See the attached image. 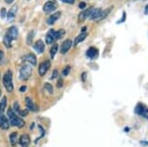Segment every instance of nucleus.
I'll return each instance as SVG.
<instances>
[{
  "label": "nucleus",
  "instance_id": "nucleus-1",
  "mask_svg": "<svg viewBox=\"0 0 148 147\" xmlns=\"http://www.w3.org/2000/svg\"><path fill=\"white\" fill-rule=\"evenodd\" d=\"M18 35H19V30L17 27L13 26V27L9 28L8 31L6 32L5 36H4V39H3V42L7 49H10L12 42H13L14 40L17 39Z\"/></svg>",
  "mask_w": 148,
  "mask_h": 147
},
{
  "label": "nucleus",
  "instance_id": "nucleus-2",
  "mask_svg": "<svg viewBox=\"0 0 148 147\" xmlns=\"http://www.w3.org/2000/svg\"><path fill=\"white\" fill-rule=\"evenodd\" d=\"M7 116H8V120H9V122L11 124V125L17 126L19 129L25 126L26 122H24V120L21 118L20 116H18L16 113H14V111L12 110L11 108H9L8 110H7Z\"/></svg>",
  "mask_w": 148,
  "mask_h": 147
},
{
  "label": "nucleus",
  "instance_id": "nucleus-3",
  "mask_svg": "<svg viewBox=\"0 0 148 147\" xmlns=\"http://www.w3.org/2000/svg\"><path fill=\"white\" fill-rule=\"evenodd\" d=\"M112 8H108L106 10H102L101 8H94V11L92 12L91 16H90V19L92 21H96V22H99V21L103 20L108 16L109 12L111 11Z\"/></svg>",
  "mask_w": 148,
  "mask_h": 147
},
{
  "label": "nucleus",
  "instance_id": "nucleus-4",
  "mask_svg": "<svg viewBox=\"0 0 148 147\" xmlns=\"http://www.w3.org/2000/svg\"><path fill=\"white\" fill-rule=\"evenodd\" d=\"M3 85L7 90V92H12L14 89L13 82H12V71L7 70L3 76Z\"/></svg>",
  "mask_w": 148,
  "mask_h": 147
},
{
  "label": "nucleus",
  "instance_id": "nucleus-5",
  "mask_svg": "<svg viewBox=\"0 0 148 147\" xmlns=\"http://www.w3.org/2000/svg\"><path fill=\"white\" fill-rule=\"evenodd\" d=\"M32 75V66L30 64H24L20 69V79L28 80Z\"/></svg>",
  "mask_w": 148,
  "mask_h": 147
},
{
  "label": "nucleus",
  "instance_id": "nucleus-6",
  "mask_svg": "<svg viewBox=\"0 0 148 147\" xmlns=\"http://www.w3.org/2000/svg\"><path fill=\"white\" fill-rule=\"evenodd\" d=\"M93 11H94V7H89V8H87L86 10L81 12L79 14V16H78V22L82 23V22H84L87 18H90Z\"/></svg>",
  "mask_w": 148,
  "mask_h": 147
},
{
  "label": "nucleus",
  "instance_id": "nucleus-7",
  "mask_svg": "<svg viewBox=\"0 0 148 147\" xmlns=\"http://www.w3.org/2000/svg\"><path fill=\"white\" fill-rule=\"evenodd\" d=\"M49 67H51V61L47 60V59L45 61H42L39 66V69H38L40 76H44V75L47 72V70L49 69Z\"/></svg>",
  "mask_w": 148,
  "mask_h": 147
},
{
  "label": "nucleus",
  "instance_id": "nucleus-8",
  "mask_svg": "<svg viewBox=\"0 0 148 147\" xmlns=\"http://www.w3.org/2000/svg\"><path fill=\"white\" fill-rule=\"evenodd\" d=\"M98 55H99V51L94 46L89 47L87 49V51H86V56L90 59H96L98 57Z\"/></svg>",
  "mask_w": 148,
  "mask_h": 147
},
{
  "label": "nucleus",
  "instance_id": "nucleus-9",
  "mask_svg": "<svg viewBox=\"0 0 148 147\" xmlns=\"http://www.w3.org/2000/svg\"><path fill=\"white\" fill-rule=\"evenodd\" d=\"M25 104L29 111H32V112H37V111H39V108H38V106L35 104V102L31 98H29V97H27V98L25 99Z\"/></svg>",
  "mask_w": 148,
  "mask_h": 147
},
{
  "label": "nucleus",
  "instance_id": "nucleus-10",
  "mask_svg": "<svg viewBox=\"0 0 148 147\" xmlns=\"http://www.w3.org/2000/svg\"><path fill=\"white\" fill-rule=\"evenodd\" d=\"M56 8H57V4L53 1H47L44 5V7H42V9H44V11L46 13H51V12L56 11Z\"/></svg>",
  "mask_w": 148,
  "mask_h": 147
},
{
  "label": "nucleus",
  "instance_id": "nucleus-11",
  "mask_svg": "<svg viewBox=\"0 0 148 147\" xmlns=\"http://www.w3.org/2000/svg\"><path fill=\"white\" fill-rule=\"evenodd\" d=\"M9 127H10V122H9V120L7 118V117L4 115H0V129L6 130Z\"/></svg>",
  "mask_w": 148,
  "mask_h": 147
},
{
  "label": "nucleus",
  "instance_id": "nucleus-12",
  "mask_svg": "<svg viewBox=\"0 0 148 147\" xmlns=\"http://www.w3.org/2000/svg\"><path fill=\"white\" fill-rule=\"evenodd\" d=\"M60 16H61V12L57 11V12H56V13L51 14V15L47 19V23L49 24V25H53V24L56 23L59 18H60Z\"/></svg>",
  "mask_w": 148,
  "mask_h": 147
},
{
  "label": "nucleus",
  "instance_id": "nucleus-13",
  "mask_svg": "<svg viewBox=\"0 0 148 147\" xmlns=\"http://www.w3.org/2000/svg\"><path fill=\"white\" fill-rule=\"evenodd\" d=\"M71 46H72V41L71 40H65V41L63 42V44H61V49H60V53L62 54H65L69 49H71Z\"/></svg>",
  "mask_w": 148,
  "mask_h": 147
},
{
  "label": "nucleus",
  "instance_id": "nucleus-14",
  "mask_svg": "<svg viewBox=\"0 0 148 147\" xmlns=\"http://www.w3.org/2000/svg\"><path fill=\"white\" fill-rule=\"evenodd\" d=\"M17 10H18V6L17 5H14L12 6V8L7 12V20L8 22H12L14 20V18L16 17V13H17Z\"/></svg>",
  "mask_w": 148,
  "mask_h": 147
},
{
  "label": "nucleus",
  "instance_id": "nucleus-15",
  "mask_svg": "<svg viewBox=\"0 0 148 147\" xmlns=\"http://www.w3.org/2000/svg\"><path fill=\"white\" fill-rule=\"evenodd\" d=\"M13 106H14V110H15V112L18 116H21V117H27L28 116V110H21L20 105H19L17 101L14 102Z\"/></svg>",
  "mask_w": 148,
  "mask_h": 147
},
{
  "label": "nucleus",
  "instance_id": "nucleus-16",
  "mask_svg": "<svg viewBox=\"0 0 148 147\" xmlns=\"http://www.w3.org/2000/svg\"><path fill=\"white\" fill-rule=\"evenodd\" d=\"M34 49H36L38 53H42L45 51V44L42 40L36 42V44H34Z\"/></svg>",
  "mask_w": 148,
  "mask_h": 147
},
{
  "label": "nucleus",
  "instance_id": "nucleus-17",
  "mask_svg": "<svg viewBox=\"0 0 148 147\" xmlns=\"http://www.w3.org/2000/svg\"><path fill=\"white\" fill-rule=\"evenodd\" d=\"M54 32L56 31L54 30H52L51 29L47 32V34L46 36V42H47V44H53L54 42Z\"/></svg>",
  "mask_w": 148,
  "mask_h": 147
},
{
  "label": "nucleus",
  "instance_id": "nucleus-18",
  "mask_svg": "<svg viewBox=\"0 0 148 147\" xmlns=\"http://www.w3.org/2000/svg\"><path fill=\"white\" fill-rule=\"evenodd\" d=\"M19 142H20L22 147H28V145L31 142L30 136H29L28 134H23V135H21L20 139H19Z\"/></svg>",
  "mask_w": 148,
  "mask_h": 147
},
{
  "label": "nucleus",
  "instance_id": "nucleus-19",
  "mask_svg": "<svg viewBox=\"0 0 148 147\" xmlns=\"http://www.w3.org/2000/svg\"><path fill=\"white\" fill-rule=\"evenodd\" d=\"M26 61H28L29 63H30V65H36L37 64V57H36V55L34 53H29L27 55L24 57Z\"/></svg>",
  "mask_w": 148,
  "mask_h": 147
},
{
  "label": "nucleus",
  "instance_id": "nucleus-20",
  "mask_svg": "<svg viewBox=\"0 0 148 147\" xmlns=\"http://www.w3.org/2000/svg\"><path fill=\"white\" fill-rule=\"evenodd\" d=\"M135 113L139 116H145L146 115V113H148V110H146V109H145L141 104H138V105L136 106V108H135Z\"/></svg>",
  "mask_w": 148,
  "mask_h": 147
},
{
  "label": "nucleus",
  "instance_id": "nucleus-21",
  "mask_svg": "<svg viewBox=\"0 0 148 147\" xmlns=\"http://www.w3.org/2000/svg\"><path fill=\"white\" fill-rule=\"evenodd\" d=\"M6 107H7V99L6 97H3L0 100V115H3L4 111L6 110Z\"/></svg>",
  "mask_w": 148,
  "mask_h": 147
},
{
  "label": "nucleus",
  "instance_id": "nucleus-22",
  "mask_svg": "<svg viewBox=\"0 0 148 147\" xmlns=\"http://www.w3.org/2000/svg\"><path fill=\"white\" fill-rule=\"evenodd\" d=\"M87 37V33H81L79 36H77L75 39V42H74V46H78L79 42H81L82 41H84Z\"/></svg>",
  "mask_w": 148,
  "mask_h": 147
},
{
  "label": "nucleus",
  "instance_id": "nucleus-23",
  "mask_svg": "<svg viewBox=\"0 0 148 147\" xmlns=\"http://www.w3.org/2000/svg\"><path fill=\"white\" fill-rule=\"evenodd\" d=\"M64 35H65V31L62 30V29L56 31V32H54V41H58V40H60Z\"/></svg>",
  "mask_w": 148,
  "mask_h": 147
},
{
  "label": "nucleus",
  "instance_id": "nucleus-24",
  "mask_svg": "<svg viewBox=\"0 0 148 147\" xmlns=\"http://www.w3.org/2000/svg\"><path fill=\"white\" fill-rule=\"evenodd\" d=\"M17 132H12L10 134V143L12 146H16V144H17Z\"/></svg>",
  "mask_w": 148,
  "mask_h": 147
},
{
  "label": "nucleus",
  "instance_id": "nucleus-25",
  "mask_svg": "<svg viewBox=\"0 0 148 147\" xmlns=\"http://www.w3.org/2000/svg\"><path fill=\"white\" fill-rule=\"evenodd\" d=\"M35 34H36L35 31H31V32H29V34L27 36V44H29V46L32 44L33 40H34V37H35Z\"/></svg>",
  "mask_w": 148,
  "mask_h": 147
},
{
  "label": "nucleus",
  "instance_id": "nucleus-26",
  "mask_svg": "<svg viewBox=\"0 0 148 147\" xmlns=\"http://www.w3.org/2000/svg\"><path fill=\"white\" fill-rule=\"evenodd\" d=\"M57 51H58V44H54L53 46H51V51H49V53H51V58H54V57H56V54L57 53Z\"/></svg>",
  "mask_w": 148,
  "mask_h": 147
},
{
  "label": "nucleus",
  "instance_id": "nucleus-27",
  "mask_svg": "<svg viewBox=\"0 0 148 147\" xmlns=\"http://www.w3.org/2000/svg\"><path fill=\"white\" fill-rule=\"evenodd\" d=\"M45 90L49 92V94L53 93V87L51 86V84H49V83H47V82L45 83Z\"/></svg>",
  "mask_w": 148,
  "mask_h": 147
},
{
  "label": "nucleus",
  "instance_id": "nucleus-28",
  "mask_svg": "<svg viewBox=\"0 0 148 147\" xmlns=\"http://www.w3.org/2000/svg\"><path fill=\"white\" fill-rule=\"evenodd\" d=\"M70 70H71L70 66H69V65L65 66V67L63 68V70H62V76H67V75L69 74V72H70Z\"/></svg>",
  "mask_w": 148,
  "mask_h": 147
},
{
  "label": "nucleus",
  "instance_id": "nucleus-29",
  "mask_svg": "<svg viewBox=\"0 0 148 147\" xmlns=\"http://www.w3.org/2000/svg\"><path fill=\"white\" fill-rule=\"evenodd\" d=\"M62 85H63V80H62V78H59L58 81H57V85H56V86L58 87V88H61V87H62Z\"/></svg>",
  "mask_w": 148,
  "mask_h": 147
},
{
  "label": "nucleus",
  "instance_id": "nucleus-30",
  "mask_svg": "<svg viewBox=\"0 0 148 147\" xmlns=\"http://www.w3.org/2000/svg\"><path fill=\"white\" fill-rule=\"evenodd\" d=\"M57 75H58V70H57V69L53 70V72H52V75H51V79H54V78H56Z\"/></svg>",
  "mask_w": 148,
  "mask_h": 147
},
{
  "label": "nucleus",
  "instance_id": "nucleus-31",
  "mask_svg": "<svg viewBox=\"0 0 148 147\" xmlns=\"http://www.w3.org/2000/svg\"><path fill=\"white\" fill-rule=\"evenodd\" d=\"M4 60V53L2 51H0V64H2Z\"/></svg>",
  "mask_w": 148,
  "mask_h": 147
},
{
  "label": "nucleus",
  "instance_id": "nucleus-32",
  "mask_svg": "<svg viewBox=\"0 0 148 147\" xmlns=\"http://www.w3.org/2000/svg\"><path fill=\"white\" fill-rule=\"evenodd\" d=\"M63 3H67V4H73L75 2V0H60Z\"/></svg>",
  "mask_w": 148,
  "mask_h": 147
},
{
  "label": "nucleus",
  "instance_id": "nucleus-33",
  "mask_svg": "<svg viewBox=\"0 0 148 147\" xmlns=\"http://www.w3.org/2000/svg\"><path fill=\"white\" fill-rule=\"evenodd\" d=\"M125 12L123 11V18H121V20L119 21L118 24H119V23H123V22H125Z\"/></svg>",
  "mask_w": 148,
  "mask_h": 147
},
{
  "label": "nucleus",
  "instance_id": "nucleus-34",
  "mask_svg": "<svg viewBox=\"0 0 148 147\" xmlns=\"http://www.w3.org/2000/svg\"><path fill=\"white\" fill-rule=\"evenodd\" d=\"M85 7H86V3H85V2H80V3H79V8L80 9H84Z\"/></svg>",
  "mask_w": 148,
  "mask_h": 147
},
{
  "label": "nucleus",
  "instance_id": "nucleus-35",
  "mask_svg": "<svg viewBox=\"0 0 148 147\" xmlns=\"http://www.w3.org/2000/svg\"><path fill=\"white\" fill-rule=\"evenodd\" d=\"M5 13H6V10L4 8H2V10H1V17L2 18L5 17Z\"/></svg>",
  "mask_w": 148,
  "mask_h": 147
},
{
  "label": "nucleus",
  "instance_id": "nucleus-36",
  "mask_svg": "<svg viewBox=\"0 0 148 147\" xmlns=\"http://www.w3.org/2000/svg\"><path fill=\"white\" fill-rule=\"evenodd\" d=\"M25 90H26V86H22V87L20 88V92H24Z\"/></svg>",
  "mask_w": 148,
  "mask_h": 147
},
{
  "label": "nucleus",
  "instance_id": "nucleus-37",
  "mask_svg": "<svg viewBox=\"0 0 148 147\" xmlns=\"http://www.w3.org/2000/svg\"><path fill=\"white\" fill-rule=\"evenodd\" d=\"M13 1H14V0H5V2H6L7 4H11Z\"/></svg>",
  "mask_w": 148,
  "mask_h": 147
},
{
  "label": "nucleus",
  "instance_id": "nucleus-38",
  "mask_svg": "<svg viewBox=\"0 0 148 147\" xmlns=\"http://www.w3.org/2000/svg\"><path fill=\"white\" fill-rule=\"evenodd\" d=\"M140 144H143V145L148 146V142H145V141H141V142H140Z\"/></svg>",
  "mask_w": 148,
  "mask_h": 147
},
{
  "label": "nucleus",
  "instance_id": "nucleus-39",
  "mask_svg": "<svg viewBox=\"0 0 148 147\" xmlns=\"http://www.w3.org/2000/svg\"><path fill=\"white\" fill-rule=\"evenodd\" d=\"M85 76H86V73L84 72L82 74V81H85Z\"/></svg>",
  "mask_w": 148,
  "mask_h": 147
},
{
  "label": "nucleus",
  "instance_id": "nucleus-40",
  "mask_svg": "<svg viewBox=\"0 0 148 147\" xmlns=\"http://www.w3.org/2000/svg\"><path fill=\"white\" fill-rule=\"evenodd\" d=\"M145 14H148V5H146V7H145Z\"/></svg>",
  "mask_w": 148,
  "mask_h": 147
},
{
  "label": "nucleus",
  "instance_id": "nucleus-41",
  "mask_svg": "<svg viewBox=\"0 0 148 147\" xmlns=\"http://www.w3.org/2000/svg\"><path fill=\"white\" fill-rule=\"evenodd\" d=\"M125 131H126V132H127V131H128V130H130V129H128V127H125Z\"/></svg>",
  "mask_w": 148,
  "mask_h": 147
},
{
  "label": "nucleus",
  "instance_id": "nucleus-42",
  "mask_svg": "<svg viewBox=\"0 0 148 147\" xmlns=\"http://www.w3.org/2000/svg\"><path fill=\"white\" fill-rule=\"evenodd\" d=\"M0 95H1V90H0Z\"/></svg>",
  "mask_w": 148,
  "mask_h": 147
},
{
  "label": "nucleus",
  "instance_id": "nucleus-43",
  "mask_svg": "<svg viewBox=\"0 0 148 147\" xmlns=\"http://www.w3.org/2000/svg\"><path fill=\"white\" fill-rule=\"evenodd\" d=\"M0 76H1V74H0Z\"/></svg>",
  "mask_w": 148,
  "mask_h": 147
}]
</instances>
